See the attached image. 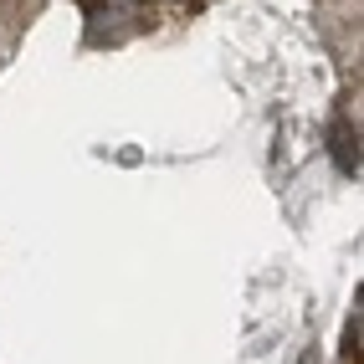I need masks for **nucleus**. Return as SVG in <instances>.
I'll return each instance as SVG.
<instances>
[{
	"instance_id": "1",
	"label": "nucleus",
	"mask_w": 364,
	"mask_h": 364,
	"mask_svg": "<svg viewBox=\"0 0 364 364\" xmlns=\"http://www.w3.org/2000/svg\"><path fill=\"white\" fill-rule=\"evenodd\" d=\"M333 154H338V169H344V175L359 169V134H349V124L333 129Z\"/></svg>"
}]
</instances>
